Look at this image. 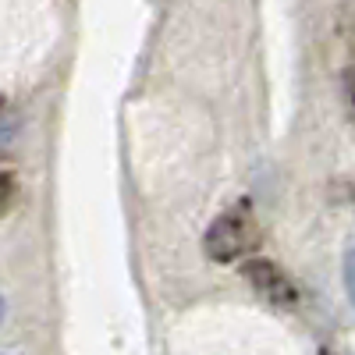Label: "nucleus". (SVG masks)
Listing matches in <instances>:
<instances>
[{"instance_id": "nucleus-1", "label": "nucleus", "mask_w": 355, "mask_h": 355, "mask_svg": "<svg viewBox=\"0 0 355 355\" xmlns=\"http://www.w3.org/2000/svg\"><path fill=\"white\" fill-rule=\"evenodd\" d=\"M259 220L252 214V202L239 199V202H231L227 210L206 227L202 234V252L210 256L214 263H239L242 256H249L256 245H259Z\"/></svg>"}, {"instance_id": "nucleus-2", "label": "nucleus", "mask_w": 355, "mask_h": 355, "mask_svg": "<svg viewBox=\"0 0 355 355\" xmlns=\"http://www.w3.org/2000/svg\"><path fill=\"white\" fill-rule=\"evenodd\" d=\"M245 277L266 302H274V306H295L299 302V284H295L270 259H249L245 263Z\"/></svg>"}, {"instance_id": "nucleus-3", "label": "nucleus", "mask_w": 355, "mask_h": 355, "mask_svg": "<svg viewBox=\"0 0 355 355\" xmlns=\"http://www.w3.org/2000/svg\"><path fill=\"white\" fill-rule=\"evenodd\" d=\"M15 196H18V182L11 171H0V217H4L11 206H15Z\"/></svg>"}, {"instance_id": "nucleus-4", "label": "nucleus", "mask_w": 355, "mask_h": 355, "mask_svg": "<svg viewBox=\"0 0 355 355\" xmlns=\"http://www.w3.org/2000/svg\"><path fill=\"white\" fill-rule=\"evenodd\" d=\"M345 288H348V299L355 306V249L345 252Z\"/></svg>"}, {"instance_id": "nucleus-5", "label": "nucleus", "mask_w": 355, "mask_h": 355, "mask_svg": "<svg viewBox=\"0 0 355 355\" xmlns=\"http://www.w3.org/2000/svg\"><path fill=\"white\" fill-rule=\"evenodd\" d=\"M323 355H348V352H338V348H323Z\"/></svg>"}, {"instance_id": "nucleus-6", "label": "nucleus", "mask_w": 355, "mask_h": 355, "mask_svg": "<svg viewBox=\"0 0 355 355\" xmlns=\"http://www.w3.org/2000/svg\"><path fill=\"white\" fill-rule=\"evenodd\" d=\"M0 320H4V299H0Z\"/></svg>"}, {"instance_id": "nucleus-7", "label": "nucleus", "mask_w": 355, "mask_h": 355, "mask_svg": "<svg viewBox=\"0 0 355 355\" xmlns=\"http://www.w3.org/2000/svg\"><path fill=\"white\" fill-rule=\"evenodd\" d=\"M352 103H355V82H352Z\"/></svg>"}]
</instances>
